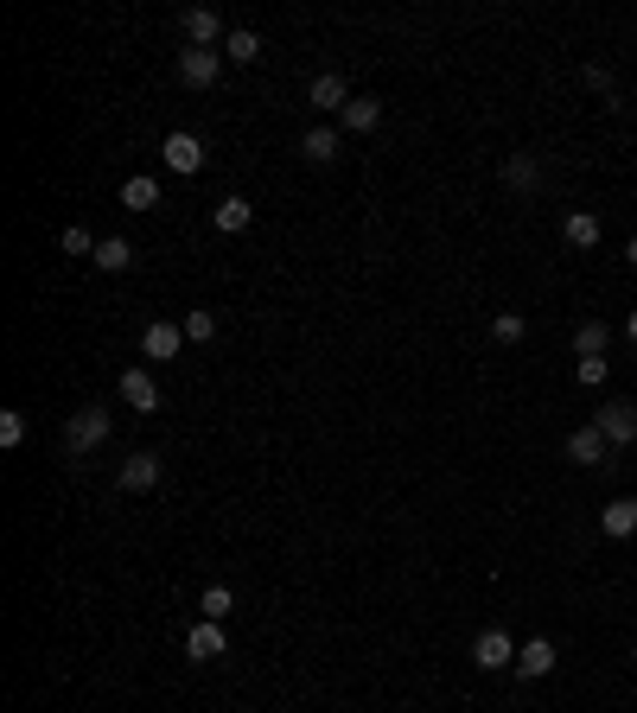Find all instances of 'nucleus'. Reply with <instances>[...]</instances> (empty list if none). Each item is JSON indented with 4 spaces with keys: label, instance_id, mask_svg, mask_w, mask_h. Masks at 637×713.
<instances>
[{
    "label": "nucleus",
    "instance_id": "nucleus-30",
    "mask_svg": "<svg viewBox=\"0 0 637 713\" xmlns=\"http://www.w3.org/2000/svg\"><path fill=\"white\" fill-rule=\"evenodd\" d=\"M587 83H593V90H599V96H606L612 109H618V77L606 71V64H587Z\"/></svg>",
    "mask_w": 637,
    "mask_h": 713
},
{
    "label": "nucleus",
    "instance_id": "nucleus-12",
    "mask_svg": "<svg viewBox=\"0 0 637 713\" xmlns=\"http://www.w3.org/2000/svg\"><path fill=\"white\" fill-rule=\"evenodd\" d=\"M606 433H599L593 421L587 427H574V433H567V459H574V465H606Z\"/></svg>",
    "mask_w": 637,
    "mask_h": 713
},
{
    "label": "nucleus",
    "instance_id": "nucleus-31",
    "mask_svg": "<svg viewBox=\"0 0 637 713\" xmlns=\"http://www.w3.org/2000/svg\"><path fill=\"white\" fill-rule=\"evenodd\" d=\"M625 338H631V344H637V306H631V319H625Z\"/></svg>",
    "mask_w": 637,
    "mask_h": 713
},
{
    "label": "nucleus",
    "instance_id": "nucleus-8",
    "mask_svg": "<svg viewBox=\"0 0 637 713\" xmlns=\"http://www.w3.org/2000/svg\"><path fill=\"white\" fill-rule=\"evenodd\" d=\"M217 71H223V51H198V45L179 51V83H192V90H211Z\"/></svg>",
    "mask_w": 637,
    "mask_h": 713
},
{
    "label": "nucleus",
    "instance_id": "nucleus-11",
    "mask_svg": "<svg viewBox=\"0 0 637 713\" xmlns=\"http://www.w3.org/2000/svg\"><path fill=\"white\" fill-rule=\"evenodd\" d=\"M599 535H612V542H631V535H637V497H612L606 510H599Z\"/></svg>",
    "mask_w": 637,
    "mask_h": 713
},
{
    "label": "nucleus",
    "instance_id": "nucleus-29",
    "mask_svg": "<svg viewBox=\"0 0 637 713\" xmlns=\"http://www.w3.org/2000/svg\"><path fill=\"white\" fill-rule=\"evenodd\" d=\"M20 440H26V414H20V408H7V414H0V446L13 452Z\"/></svg>",
    "mask_w": 637,
    "mask_h": 713
},
{
    "label": "nucleus",
    "instance_id": "nucleus-19",
    "mask_svg": "<svg viewBox=\"0 0 637 713\" xmlns=\"http://www.w3.org/2000/svg\"><path fill=\"white\" fill-rule=\"evenodd\" d=\"M223 58H230V64H255V58H262V32L230 26V39H223Z\"/></svg>",
    "mask_w": 637,
    "mask_h": 713
},
{
    "label": "nucleus",
    "instance_id": "nucleus-1",
    "mask_svg": "<svg viewBox=\"0 0 637 713\" xmlns=\"http://www.w3.org/2000/svg\"><path fill=\"white\" fill-rule=\"evenodd\" d=\"M109 433H115V421H109V408H77L71 414V421H64V446H71V452H96L102 440H109Z\"/></svg>",
    "mask_w": 637,
    "mask_h": 713
},
{
    "label": "nucleus",
    "instance_id": "nucleus-18",
    "mask_svg": "<svg viewBox=\"0 0 637 713\" xmlns=\"http://www.w3.org/2000/svg\"><path fill=\"white\" fill-rule=\"evenodd\" d=\"M376 121H383V102H376V96H351V102H344V134H370Z\"/></svg>",
    "mask_w": 637,
    "mask_h": 713
},
{
    "label": "nucleus",
    "instance_id": "nucleus-28",
    "mask_svg": "<svg viewBox=\"0 0 637 713\" xmlns=\"http://www.w3.org/2000/svg\"><path fill=\"white\" fill-rule=\"evenodd\" d=\"M574 376L587 382V389H599V382L612 376V357H580V363H574Z\"/></svg>",
    "mask_w": 637,
    "mask_h": 713
},
{
    "label": "nucleus",
    "instance_id": "nucleus-23",
    "mask_svg": "<svg viewBox=\"0 0 637 713\" xmlns=\"http://www.w3.org/2000/svg\"><path fill=\"white\" fill-rule=\"evenodd\" d=\"M179 325H185V344H211V338H217V312H211V306H192Z\"/></svg>",
    "mask_w": 637,
    "mask_h": 713
},
{
    "label": "nucleus",
    "instance_id": "nucleus-16",
    "mask_svg": "<svg viewBox=\"0 0 637 713\" xmlns=\"http://www.w3.org/2000/svg\"><path fill=\"white\" fill-rule=\"evenodd\" d=\"M338 147H344V134H338V128H306V134H300V153H306L313 166H332V160H338Z\"/></svg>",
    "mask_w": 637,
    "mask_h": 713
},
{
    "label": "nucleus",
    "instance_id": "nucleus-25",
    "mask_svg": "<svg viewBox=\"0 0 637 713\" xmlns=\"http://www.w3.org/2000/svg\"><path fill=\"white\" fill-rule=\"evenodd\" d=\"M561 236L574 242V249H593V242H599V217L593 211H574V217L561 223Z\"/></svg>",
    "mask_w": 637,
    "mask_h": 713
},
{
    "label": "nucleus",
    "instance_id": "nucleus-26",
    "mask_svg": "<svg viewBox=\"0 0 637 713\" xmlns=\"http://www.w3.org/2000/svg\"><path fill=\"white\" fill-rule=\"evenodd\" d=\"M523 332H529L523 312H497V319H491V338H497V344H523Z\"/></svg>",
    "mask_w": 637,
    "mask_h": 713
},
{
    "label": "nucleus",
    "instance_id": "nucleus-6",
    "mask_svg": "<svg viewBox=\"0 0 637 713\" xmlns=\"http://www.w3.org/2000/svg\"><path fill=\"white\" fill-rule=\"evenodd\" d=\"M497 179H504V185L516 191V198H536V191H542V179H548V172H542V153H510Z\"/></svg>",
    "mask_w": 637,
    "mask_h": 713
},
{
    "label": "nucleus",
    "instance_id": "nucleus-13",
    "mask_svg": "<svg viewBox=\"0 0 637 713\" xmlns=\"http://www.w3.org/2000/svg\"><path fill=\"white\" fill-rule=\"evenodd\" d=\"M185 656H192V663H217V656H223V624L198 618L192 631H185Z\"/></svg>",
    "mask_w": 637,
    "mask_h": 713
},
{
    "label": "nucleus",
    "instance_id": "nucleus-24",
    "mask_svg": "<svg viewBox=\"0 0 637 713\" xmlns=\"http://www.w3.org/2000/svg\"><path fill=\"white\" fill-rule=\"evenodd\" d=\"M198 612L211 618V624H223V618L236 612V593H230V586H204V593H198Z\"/></svg>",
    "mask_w": 637,
    "mask_h": 713
},
{
    "label": "nucleus",
    "instance_id": "nucleus-21",
    "mask_svg": "<svg viewBox=\"0 0 637 713\" xmlns=\"http://www.w3.org/2000/svg\"><path fill=\"white\" fill-rule=\"evenodd\" d=\"M606 344H612L606 319H580V325H574V351H580V357H606Z\"/></svg>",
    "mask_w": 637,
    "mask_h": 713
},
{
    "label": "nucleus",
    "instance_id": "nucleus-32",
    "mask_svg": "<svg viewBox=\"0 0 637 713\" xmlns=\"http://www.w3.org/2000/svg\"><path fill=\"white\" fill-rule=\"evenodd\" d=\"M625 262H631V268H637V236H631V242H625Z\"/></svg>",
    "mask_w": 637,
    "mask_h": 713
},
{
    "label": "nucleus",
    "instance_id": "nucleus-3",
    "mask_svg": "<svg viewBox=\"0 0 637 713\" xmlns=\"http://www.w3.org/2000/svg\"><path fill=\"white\" fill-rule=\"evenodd\" d=\"M472 663L478 669H516V643H510L504 624H491V631L472 637Z\"/></svg>",
    "mask_w": 637,
    "mask_h": 713
},
{
    "label": "nucleus",
    "instance_id": "nucleus-4",
    "mask_svg": "<svg viewBox=\"0 0 637 713\" xmlns=\"http://www.w3.org/2000/svg\"><path fill=\"white\" fill-rule=\"evenodd\" d=\"M179 26H185V45H198V51H217L223 39H230V26H223L211 7H185Z\"/></svg>",
    "mask_w": 637,
    "mask_h": 713
},
{
    "label": "nucleus",
    "instance_id": "nucleus-27",
    "mask_svg": "<svg viewBox=\"0 0 637 713\" xmlns=\"http://www.w3.org/2000/svg\"><path fill=\"white\" fill-rule=\"evenodd\" d=\"M58 249H64V255H90V262H96V249H102V242H90V230H83V223H71V230L58 236Z\"/></svg>",
    "mask_w": 637,
    "mask_h": 713
},
{
    "label": "nucleus",
    "instance_id": "nucleus-22",
    "mask_svg": "<svg viewBox=\"0 0 637 713\" xmlns=\"http://www.w3.org/2000/svg\"><path fill=\"white\" fill-rule=\"evenodd\" d=\"M96 268H102V274H128V268H134V249H128L122 236H102V249H96Z\"/></svg>",
    "mask_w": 637,
    "mask_h": 713
},
{
    "label": "nucleus",
    "instance_id": "nucleus-15",
    "mask_svg": "<svg viewBox=\"0 0 637 713\" xmlns=\"http://www.w3.org/2000/svg\"><path fill=\"white\" fill-rule=\"evenodd\" d=\"M306 102L325 109V115H344V102H351V96H344V77L338 71H319L313 83H306Z\"/></svg>",
    "mask_w": 637,
    "mask_h": 713
},
{
    "label": "nucleus",
    "instance_id": "nucleus-17",
    "mask_svg": "<svg viewBox=\"0 0 637 713\" xmlns=\"http://www.w3.org/2000/svg\"><path fill=\"white\" fill-rule=\"evenodd\" d=\"M211 223H217L223 236H243L249 223H255V204H249V198H223L217 211H211Z\"/></svg>",
    "mask_w": 637,
    "mask_h": 713
},
{
    "label": "nucleus",
    "instance_id": "nucleus-5",
    "mask_svg": "<svg viewBox=\"0 0 637 713\" xmlns=\"http://www.w3.org/2000/svg\"><path fill=\"white\" fill-rule=\"evenodd\" d=\"M160 160H166V172H185V179H192V172H204V141L179 128V134L160 141Z\"/></svg>",
    "mask_w": 637,
    "mask_h": 713
},
{
    "label": "nucleus",
    "instance_id": "nucleus-10",
    "mask_svg": "<svg viewBox=\"0 0 637 713\" xmlns=\"http://www.w3.org/2000/svg\"><path fill=\"white\" fill-rule=\"evenodd\" d=\"M160 452H134V459H122V472H115V484H122V491H153V484H160Z\"/></svg>",
    "mask_w": 637,
    "mask_h": 713
},
{
    "label": "nucleus",
    "instance_id": "nucleus-14",
    "mask_svg": "<svg viewBox=\"0 0 637 713\" xmlns=\"http://www.w3.org/2000/svg\"><path fill=\"white\" fill-rule=\"evenodd\" d=\"M548 669H555V643H548V637H529L523 650H516V675H523V682H542Z\"/></svg>",
    "mask_w": 637,
    "mask_h": 713
},
{
    "label": "nucleus",
    "instance_id": "nucleus-9",
    "mask_svg": "<svg viewBox=\"0 0 637 713\" xmlns=\"http://www.w3.org/2000/svg\"><path fill=\"white\" fill-rule=\"evenodd\" d=\"M115 389H122V402H128V408L160 414V382H153L147 370H122V376H115Z\"/></svg>",
    "mask_w": 637,
    "mask_h": 713
},
{
    "label": "nucleus",
    "instance_id": "nucleus-2",
    "mask_svg": "<svg viewBox=\"0 0 637 713\" xmlns=\"http://www.w3.org/2000/svg\"><path fill=\"white\" fill-rule=\"evenodd\" d=\"M593 427L606 433V446H631L637 440V402H625V395H618V402H599Z\"/></svg>",
    "mask_w": 637,
    "mask_h": 713
},
{
    "label": "nucleus",
    "instance_id": "nucleus-7",
    "mask_svg": "<svg viewBox=\"0 0 637 713\" xmlns=\"http://www.w3.org/2000/svg\"><path fill=\"white\" fill-rule=\"evenodd\" d=\"M141 351H147L153 363H172V357L185 351V325H179V319H153L147 332H141Z\"/></svg>",
    "mask_w": 637,
    "mask_h": 713
},
{
    "label": "nucleus",
    "instance_id": "nucleus-20",
    "mask_svg": "<svg viewBox=\"0 0 637 713\" xmlns=\"http://www.w3.org/2000/svg\"><path fill=\"white\" fill-rule=\"evenodd\" d=\"M122 204L128 211H153V204H160V179H153V172H134L122 185Z\"/></svg>",
    "mask_w": 637,
    "mask_h": 713
}]
</instances>
